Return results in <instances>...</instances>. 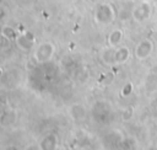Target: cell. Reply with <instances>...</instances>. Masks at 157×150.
I'll return each instance as SVG.
<instances>
[{
	"label": "cell",
	"instance_id": "7a4b0ae2",
	"mask_svg": "<svg viewBox=\"0 0 157 150\" xmlns=\"http://www.w3.org/2000/svg\"><path fill=\"white\" fill-rule=\"evenodd\" d=\"M15 42H16L17 47H18L21 50H23V52H29V50L32 49L33 44H34V42L31 41L28 37H26L23 33H22V34H18V36L16 37Z\"/></svg>",
	"mask_w": 157,
	"mask_h": 150
},
{
	"label": "cell",
	"instance_id": "52a82bcc",
	"mask_svg": "<svg viewBox=\"0 0 157 150\" xmlns=\"http://www.w3.org/2000/svg\"><path fill=\"white\" fill-rule=\"evenodd\" d=\"M1 75H2V69L0 68V76H1Z\"/></svg>",
	"mask_w": 157,
	"mask_h": 150
},
{
	"label": "cell",
	"instance_id": "8992f818",
	"mask_svg": "<svg viewBox=\"0 0 157 150\" xmlns=\"http://www.w3.org/2000/svg\"><path fill=\"white\" fill-rule=\"evenodd\" d=\"M5 15H6V12H5V10H4V7H1L0 6V21L5 17Z\"/></svg>",
	"mask_w": 157,
	"mask_h": 150
},
{
	"label": "cell",
	"instance_id": "6da1fadb",
	"mask_svg": "<svg viewBox=\"0 0 157 150\" xmlns=\"http://www.w3.org/2000/svg\"><path fill=\"white\" fill-rule=\"evenodd\" d=\"M54 54V45L49 42H44L39 44L34 52V60L37 63H45L52 59Z\"/></svg>",
	"mask_w": 157,
	"mask_h": 150
},
{
	"label": "cell",
	"instance_id": "5b68a950",
	"mask_svg": "<svg viewBox=\"0 0 157 150\" xmlns=\"http://www.w3.org/2000/svg\"><path fill=\"white\" fill-rule=\"evenodd\" d=\"M23 34H25L26 37H28V38H29L31 41H33V42L36 41V37H34V34H33V32H31V31H28V30H26V31L23 32Z\"/></svg>",
	"mask_w": 157,
	"mask_h": 150
},
{
	"label": "cell",
	"instance_id": "277c9868",
	"mask_svg": "<svg viewBox=\"0 0 157 150\" xmlns=\"http://www.w3.org/2000/svg\"><path fill=\"white\" fill-rule=\"evenodd\" d=\"M0 34H1L2 37H5L6 39H11V41H15L16 37L18 36V34H17V31H16L13 27L9 26V25H5V26L1 27Z\"/></svg>",
	"mask_w": 157,
	"mask_h": 150
},
{
	"label": "cell",
	"instance_id": "ba28073f",
	"mask_svg": "<svg viewBox=\"0 0 157 150\" xmlns=\"http://www.w3.org/2000/svg\"><path fill=\"white\" fill-rule=\"evenodd\" d=\"M0 45H1V38H0Z\"/></svg>",
	"mask_w": 157,
	"mask_h": 150
},
{
	"label": "cell",
	"instance_id": "3957f363",
	"mask_svg": "<svg viewBox=\"0 0 157 150\" xmlns=\"http://www.w3.org/2000/svg\"><path fill=\"white\" fill-rule=\"evenodd\" d=\"M56 145H58V138H56V135H54V134L47 135V136L42 140V143H40V148H42V149H55Z\"/></svg>",
	"mask_w": 157,
	"mask_h": 150
}]
</instances>
